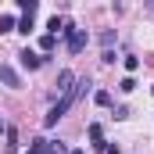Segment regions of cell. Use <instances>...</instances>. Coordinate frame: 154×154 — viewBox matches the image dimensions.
Instances as JSON below:
<instances>
[{
	"instance_id": "cell-1",
	"label": "cell",
	"mask_w": 154,
	"mask_h": 154,
	"mask_svg": "<svg viewBox=\"0 0 154 154\" xmlns=\"http://www.w3.org/2000/svg\"><path fill=\"white\" fill-rule=\"evenodd\" d=\"M86 90H90V79H86V75H82V79H75V86H72L68 93H61V100H57V104H54V108L47 111V118H43V125H47V129H54V125H57V122L65 118V111H68V108L75 104V100L82 97V93H86Z\"/></svg>"
},
{
	"instance_id": "cell-2",
	"label": "cell",
	"mask_w": 154,
	"mask_h": 154,
	"mask_svg": "<svg viewBox=\"0 0 154 154\" xmlns=\"http://www.w3.org/2000/svg\"><path fill=\"white\" fill-rule=\"evenodd\" d=\"M65 36H68V54H82V50H86V43H90L86 29H75V25H68V29H65Z\"/></svg>"
},
{
	"instance_id": "cell-3",
	"label": "cell",
	"mask_w": 154,
	"mask_h": 154,
	"mask_svg": "<svg viewBox=\"0 0 154 154\" xmlns=\"http://www.w3.org/2000/svg\"><path fill=\"white\" fill-rule=\"evenodd\" d=\"M0 82H4V86H11V90H18V86H22V75H18L11 65H0Z\"/></svg>"
},
{
	"instance_id": "cell-4",
	"label": "cell",
	"mask_w": 154,
	"mask_h": 154,
	"mask_svg": "<svg viewBox=\"0 0 154 154\" xmlns=\"http://www.w3.org/2000/svg\"><path fill=\"white\" fill-rule=\"evenodd\" d=\"M18 61H22V68H29V72H36L39 65H43V57H39V54H32L29 47H25V50L18 54Z\"/></svg>"
},
{
	"instance_id": "cell-5",
	"label": "cell",
	"mask_w": 154,
	"mask_h": 154,
	"mask_svg": "<svg viewBox=\"0 0 154 154\" xmlns=\"http://www.w3.org/2000/svg\"><path fill=\"white\" fill-rule=\"evenodd\" d=\"M86 133H90L93 147H100V151H104V125H100V122H90V129H86Z\"/></svg>"
},
{
	"instance_id": "cell-6",
	"label": "cell",
	"mask_w": 154,
	"mask_h": 154,
	"mask_svg": "<svg viewBox=\"0 0 154 154\" xmlns=\"http://www.w3.org/2000/svg\"><path fill=\"white\" fill-rule=\"evenodd\" d=\"M14 29H18V18L4 14V18H0V32H14Z\"/></svg>"
},
{
	"instance_id": "cell-7",
	"label": "cell",
	"mask_w": 154,
	"mask_h": 154,
	"mask_svg": "<svg viewBox=\"0 0 154 154\" xmlns=\"http://www.w3.org/2000/svg\"><path fill=\"white\" fill-rule=\"evenodd\" d=\"M4 133H7V151H11V154H18V133H14L11 125H7Z\"/></svg>"
},
{
	"instance_id": "cell-8",
	"label": "cell",
	"mask_w": 154,
	"mask_h": 154,
	"mask_svg": "<svg viewBox=\"0 0 154 154\" xmlns=\"http://www.w3.org/2000/svg\"><path fill=\"white\" fill-rule=\"evenodd\" d=\"M54 43H57V36H50V32H47V36L39 39V50H43V57H47V54L54 50Z\"/></svg>"
},
{
	"instance_id": "cell-9",
	"label": "cell",
	"mask_w": 154,
	"mask_h": 154,
	"mask_svg": "<svg viewBox=\"0 0 154 154\" xmlns=\"http://www.w3.org/2000/svg\"><path fill=\"white\" fill-rule=\"evenodd\" d=\"M18 7H22V11H25L29 18H32V14L39 11V4H36V0H18Z\"/></svg>"
},
{
	"instance_id": "cell-10",
	"label": "cell",
	"mask_w": 154,
	"mask_h": 154,
	"mask_svg": "<svg viewBox=\"0 0 154 154\" xmlns=\"http://www.w3.org/2000/svg\"><path fill=\"white\" fill-rule=\"evenodd\" d=\"M118 90H122V93H133V90H136V79H133V75H125L122 82H118Z\"/></svg>"
},
{
	"instance_id": "cell-11",
	"label": "cell",
	"mask_w": 154,
	"mask_h": 154,
	"mask_svg": "<svg viewBox=\"0 0 154 154\" xmlns=\"http://www.w3.org/2000/svg\"><path fill=\"white\" fill-rule=\"evenodd\" d=\"M93 100L104 108V104H111V93H108V90H97V97H93Z\"/></svg>"
},
{
	"instance_id": "cell-12",
	"label": "cell",
	"mask_w": 154,
	"mask_h": 154,
	"mask_svg": "<svg viewBox=\"0 0 154 154\" xmlns=\"http://www.w3.org/2000/svg\"><path fill=\"white\" fill-rule=\"evenodd\" d=\"M136 68H140V57H125V72H129V75H133V72H136Z\"/></svg>"
},
{
	"instance_id": "cell-13",
	"label": "cell",
	"mask_w": 154,
	"mask_h": 154,
	"mask_svg": "<svg viewBox=\"0 0 154 154\" xmlns=\"http://www.w3.org/2000/svg\"><path fill=\"white\" fill-rule=\"evenodd\" d=\"M29 29H32V18H29V14H25V18H22V22H18V32H29Z\"/></svg>"
},
{
	"instance_id": "cell-14",
	"label": "cell",
	"mask_w": 154,
	"mask_h": 154,
	"mask_svg": "<svg viewBox=\"0 0 154 154\" xmlns=\"http://www.w3.org/2000/svg\"><path fill=\"white\" fill-rule=\"evenodd\" d=\"M104 154H122V151H118V143H104Z\"/></svg>"
},
{
	"instance_id": "cell-15",
	"label": "cell",
	"mask_w": 154,
	"mask_h": 154,
	"mask_svg": "<svg viewBox=\"0 0 154 154\" xmlns=\"http://www.w3.org/2000/svg\"><path fill=\"white\" fill-rule=\"evenodd\" d=\"M68 154H82V151H68Z\"/></svg>"
}]
</instances>
